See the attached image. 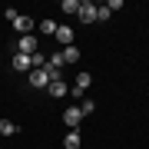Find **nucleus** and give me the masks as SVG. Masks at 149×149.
I'll list each match as a JSON object with an SVG mask.
<instances>
[{"instance_id": "3", "label": "nucleus", "mask_w": 149, "mask_h": 149, "mask_svg": "<svg viewBox=\"0 0 149 149\" xmlns=\"http://www.w3.org/2000/svg\"><path fill=\"white\" fill-rule=\"evenodd\" d=\"M63 123H66L70 129H76V126L83 123V109H80V106H70V109L63 113Z\"/></svg>"}, {"instance_id": "11", "label": "nucleus", "mask_w": 149, "mask_h": 149, "mask_svg": "<svg viewBox=\"0 0 149 149\" xmlns=\"http://www.w3.org/2000/svg\"><path fill=\"white\" fill-rule=\"evenodd\" d=\"M17 133V123L13 119H0V136H13Z\"/></svg>"}, {"instance_id": "7", "label": "nucleus", "mask_w": 149, "mask_h": 149, "mask_svg": "<svg viewBox=\"0 0 149 149\" xmlns=\"http://www.w3.org/2000/svg\"><path fill=\"white\" fill-rule=\"evenodd\" d=\"M10 63H13V70H17V73H27V70H33L30 56H23V53H13V60H10Z\"/></svg>"}, {"instance_id": "6", "label": "nucleus", "mask_w": 149, "mask_h": 149, "mask_svg": "<svg viewBox=\"0 0 149 149\" xmlns=\"http://www.w3.org/2000/svg\"><path fill=\"white\" fill-rule=\"evenodd\" d=\"M56 40L63 43V47H73V27H66V23H60V27H56Z\"/></svg>"}, {"instance_id": "16", "label": "nucleus", "mask_w": 149, "mask_h": 149, "mask_svg": "<svg viewBox=\"0 0 149 149\" xmlns=\"http://www.w3.org/2000/svg\"><path fill=\"white\" fill-rule=\"evenodd\" d=\"M80 109H83V116H86V113H93V109H96V103H93V100H83V103H80Z\"/></svg>"}, {"instance_id": "10", "label": "nucleus", "mask_w": 149, "mask_h": 149, "mask_svg": "<svg viewBox=\"0 0 149 149\" xmlns=\"http://www.w3.org/2000/svg\"><path fill=\"white\" fill-rule=\"evenodd\" d=\"M63 146H66V149H80V133H76V129H70L66 139H63Z\"/></svg>"}, {"instance_id": "4", "label": "nucleus", "mask_w": 149, "mask_h": 149, "mask_svg": "<svg viewBox=\"0 0 149 149\" xmlns=\"http://www.w3.org/2000/svg\"><path fill=\"white\" fill-rule=\"evenodd\" d=\"M30 86H37V90H47V86H50L47 70H30Z\"/></svg>"}, {"instance_id": "2", "label": "nucleus", "mask_w": 149, "mask_h": 149, "mask_svg": "<svg viewBox=\"0 0 149 149\" xmlns=\"http://www.w3.org/2000/svg\"><path fill=\"white\" fill-rule=\"evenodd\" d=\"M90 83H93V76H90V73H80V76H76V83H73V90H70V93H73L76 100H83V93H86V86H90Z\"/></svg>"}, {"instance_id": "9", "label": "nucleus", "mask_w": 149, "mask_h": 149, "mask_svg": "<svg viewBox=\"0 0 149 149\" xmlns=\"http://www.w3.org/2000/svg\"><path fill=\"white\" fill-rule=\"evenodd\" d=\"M13 30H17V33H30V30H33V20H30L27 13H20V17L13 20Z\"/></svg>"}, {"instance_id": "12", "label": "nucleus", "mask_w": 149, "mask_h": 149, "mask_svg": "<svg viewBox=\"0 0 149 149\" xmlns=\"http://www.w3.org/2000/svg\"><path fill=\"white\" fill-rule=\"evenodd\" d=\"M56 27H60L56 20H40V33H47V37H50V33L56 37Z\"/></svg>"}, {"instance_id": "13", "label": "nucleus", "mask_w": 149, "mask_h": 149, "mask_svg": "<svg viewBox=\"0 0 149 149\" xmlns=\"http://www.w3.org/2000/svg\"><path fill=\"white\" fill-rule=\"evenodd\" d=\"M60 10H63V13H80V0H63Z\"/></svg>"}, {"instance_id": "8", "label": "nucleus", "mask_w": 149, "mask_h": 149, "mask_svg": "<svg viewBox=\"0 0 149 149\" xmlns=\"http://www.w3.org/2000/svg\"><path fill=\"white\" fill-rule=\"evenodd\" d=\"M47 93L53 96V100H63V96L70 93V86H66L63 80H56V83H50V86H47Z\"/></svg>"}, {"instance_id": "15", "label": "nucleus", "mask_w": 149, "mask_h": 149, "mask_svg": "<svg viewBox=\"0 0 149 149\" xmlns=\"http://www.w3.org/2000/svg\"><path fill=\"white\" fill-rule=\"evenodd\" d=\"M109 17H113V13H109V7H106V3L96 7V20H109Z\"/></svg>"}, {"instance_id": "5", "label": "nucleus", "mask_w": 149, "mask_h": 149, "mask_svg": "<svg viewBox=\"0 0 149 149\" xmlns=\"http://www.w3.org/2000/svg\"><path fill=\"white\" fill-rule=\"evenodd\" d=\"M80 20H83V23H93V20H96V3L80 0Z\"/></svg>"}, {"instance_id": "17", "label": "nucleus", "mask_w": 149, "mask_h": 149, "mask_svg": "<svg viewBox=\"0 0 149 149\" xmlns=\"http://www.w3.org/2000/svg\"><path fill=\"white\" fill-rule=\"evenodd\" d=\"M3 17H7V20H10V23H13V20H17V17H20V13H17V10H13V7H7V10H3Z\"/></svg>"}, {"instance_id": "1", "label": "nucleus", "mask_w": 149, "mask_h": 149, "mask_svg": "<svg viewBox=\"0 0 149 149\" xmlns=\"http://www.w3.org/2000/svg\"><path fill=\"white\" fill-rule=\"evenodd\" d=\"M37 50H40V43H37V37H30V33L17 40V53H23V56H33Z\"/></svg>"}, {"instance_id": "14", "label": "nucleus", "mask_w": 149, "mask_h": 149, "mask_svg": "<svg viewBox=\"0 0 149 149\" xmlns=\"http://www.w3.org/2000/svg\"><path fill=\"white\" fill-rule=\"evenodd\" d=\"M76 60H80V50H76V47H66L63 50V63H76Z\"/></svg>"}]
</instances>
